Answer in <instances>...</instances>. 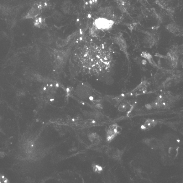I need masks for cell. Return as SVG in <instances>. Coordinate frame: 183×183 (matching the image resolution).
I'll use <instances>...</instances> for the list:
<instances>
[{"label": "cell", "instance_id": "obj_1", "mask_svg": "<svg viewBox=\"0 0 183 183\" xmlns=\"http://www.w3.org/2000/svg\"><path fill=\"white\" fill-rule=\"evenodd\" d=\"M76 62L84 73L94 76L104 73L110 68L112 56L104 47L93 44L83 45L76 52Z\"/></svg>", "mask_w": 183, "mask_h": 183}, {"label": "cell", "instance_id": "obj_2", "mask_svg": "<svg viewBox=\"0 0 183 183\" xmlns=\"http://www.w3.org/2000/svg\"><path fill=\"white\" fill-rule=\"evenodd\" d=\"M114 23V21L99 17L95 19L92 25L99 30L106 31L111 29Z\"/></svg>", "mask_w": 183, "mask_h": 183}, {"label": "cell", "instance_id": "obj_3", "mask_svg": "<svg viewBox=\"0 0 183 183\" xmlns=\"http://www.w3.org/2000/svg\"><path fill=\"white\" fill-rule=\"evenodd\" d=\"M44 10L40 4L38 3H34L32 6L29 11L24 16V19H34L40 16Z\"/></svg>", "mask_w": 183, "mask_h": 183}, {"label": "cell", "instance_id": "obj_4", "mask_svg": "<svg viewBox=\"0 0 183 183\" xmlns=\"http://www.w3.org/2000/svg\"><path fill=\"white\" fill-rule=\"evenodd\" d=\"M122 128L117 123L109 126L107 132V140L110 142L121 132Z\"/></svg>", "mask_w": 183, "mask_h": 183}, {"label": "cell", "instance_id": "obj_5", "mask_svg": "<svg viewBox=\"0 0 183 183\" xmlns=\"http://www.w3.org/2000/svg\"><path fill=\"white\" fill-rule=\"evenodd\" d=\"M98 14L102 17H103L112 20L113 19L114 15L113 14L112 8V7H105L101 8L98 10Z\"/></svg>", "mask_w": 183, "mask_h": 183}, {"label": "cell", "instance_id": "obj_6", "mask_svg": "<svg viewBox=\"0 0 183 183\" xmlns=\"http://www.w3.org/2000/svg\"><path fill=\"white\" fill-rule=\"evenodd\" d=\"M34 24L35 27L39 28H45L48 27L45 18L43 16H39L34 18Z\"/></svg>", "mask_w": 183, "mask_h": 183}, {"label": "cell", "instance_id": "obj_7", "mask_svg": "<svg viewBox=\"0 0 183 183\" xmlns=\"http://www.w3.org/2000/svg\"><path fill=\"white\" fill-rule=\"evenodd\" d=\"M73 4L71 1L69 0H66L62 4L61 9L65 14H70L73 9Z\"/></svg>", "mask_w": 183, "mask_h": 183}, {"label": "cell", "instance_id": "obj_8", "mask_svg": "<svg viewBox=\"0 0 183 183\" xmlns=\"http://www.w3.org/2000/svg\"><path fill=\"white\" fill-rule=\"evenodd\" d=\"M157 123V121L152 119H149L147 120L144 125L141 126V128L144 130L151 129L155 127Z\"/></svg>", "mask_w": 183, "mask_h": 183}, {"label": "cell", "instance_id": "obj_9", "mask_svg": "<svg viewBox=\"0 0 183 183\" xmlns=\"http://www.w3.org/2000/svg\"><path fill=\"white\" fill-rule=\"evenodd\" d=\"M117 3L119 8L123 12L126 11L129 4L127 0H118Z\"/></svg>", "mask_w": 183, "mask_h": 183}, {"label": "cell", "instance_id": "obj_10", "mask_svg": "<svg viewBox=\"0 0 183 183\" xmlns=\"http://www.w3.org/2000/svg\"><path fill=\"white\" fill-rule=\"evenodd\" d=\"M99 0H88L86 2V5L90 9L95 8L98 4Z\"/></svg>", "mask_w": 183, "mask_h": 183}, {"label": "cell", "instance_id": "obj_11", "mask_svg": "<svg viewBox=\"0 0 183 183\" xmlns=\"http://www.w3.org/2000/svg\"><path fill=\"white\" fill-rule=\"evenodd\" d=\"M130 107L129 104L126 102L122 103L119 107L118 110L121 112H125Z\"/></svg>", "mask_w": 183, "mask_h": 183}, {"label": "cell", "instance_id": "obj_12", "mask_svg": "<svg viewBox=\"0 0 183 183\" xmlns=\"http://www.w3.org/2000/svg\"><path fill=\"white\" fill-rule=\"evenodd\" d=\"M167 29L169 30L170 32L173 33H175L179 30L178 28L176 25L174 24H170L167 26Z\"/></svg>", "mask_w": 183, "mask_h": 183}, {"label": "cell", "instance_id": "obj_13", "mask_svg": "<svg viewBox=\"0 0 183 183\" xmlns=\"http://www.w3.org/2000/svg\"><path fill=\"white\" fill-rule=\"evenodd\" d=\"M39 3L40 4L44 10L48 8L51 6V4L49 3V2L45 1V0H42V1L39 2Z\"/></svg>", "mask_w": 183, "mask_h": 183}, {"label": "cell", "instance_id": "obj_14", "mask_svg": "<svg viewBox=\"0 0 183 183\" xmlns=\"http://www.w3.org/2000/svg\"><path fill=\"white\" fill-rule=\"evenodd\" d=\"M93 167V170H94V171L97 172L98 173H100L102 170L101 167L98 166L97 165H95Z\"/></svg>", "mask_w": 183, "mask_h": 183}, {"label": "cell", "instance_id": "obj_15", "mask_svg": "<svg viewBox=\"0 0 183 183\" xmlns=\"http://www.w3.org/2000/svg\"><path fill=\"white\" fill-rule=\"evenodd\" d=\"M45 1L49 2L50 1V0H45Z\"/></svg>", "mask_w": 183, "mask_h": 183}]
</instances>
